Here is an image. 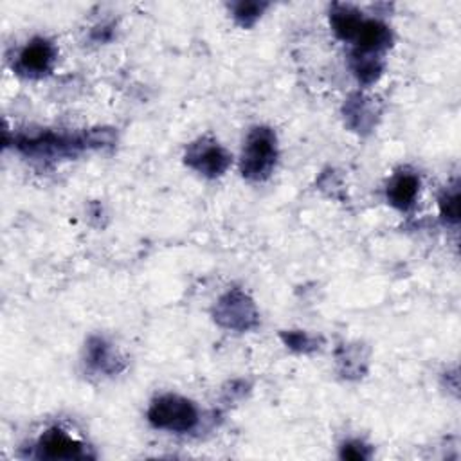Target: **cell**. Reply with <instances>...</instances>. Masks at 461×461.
<instances>
[{"instance_id": "cell-2", "label": "cell", "mask_w": 461, "mask_h": 461, "mask_svg": "<svg viewBox=\"0 0 461 461\" xmlns=\"http://www.w3.org/2000/svg\"><path fill=\"white\" fill-rule=\"evenodd\" d=\"M276 136L271 128H254L245 143L242 155V173L250 180H266L276 164Z\"/></svg>"}, {"instance_id": "cell-3", "label": "cell", "mask_w": 461, "mask_h": 461, "mask_svg": "<svg viewBox=\"0 0 461 461\" xmlns=\"http://www.w3.org/2000/svg\"><path fill=\"white\" fill-rule=\"evenodd\" d=\"M148 420L154 427L171 431V433H187L199 424V411L187 399L179 394H164L154 401L148 411Z\"/></svg>"}, {"instance_id": "cell-7", "label": "cell", "mask_w": 461, "mask_h": 461, "mask_svg": "<svg viewBox=\"0 0 461 461\" xmlns=\"http://www.w3.org/2000/svg\"><path fill=\"white\" fill-rule=\"evenodd\" d=\"M54 61V47L47 40L36 38L24 47L19 56L17 69L31 78L44 76L51 71V65Z\"/></svg>"}, {"instance_id": "cell-6", "label": "cell", "mask_w": 461, "mask_h": 461, "mask_svg": "<svg viewBox=\"0 0 461 461\" xmlns=\"http://www.w3.org/2000/svg\"><path fill=\"white\" fill-rule=\"evenodd\" d=\"M36 456L44 459H82L87 457L83 443L63 433L61 429H49L36 445Z\"/></svg>"}, {"instance_id": "cell-12", "label": "cell", "mask_w": 461, "mask_h": 461, "mask_svg": "<svg viewBox=\"0 0 461 461\" xmlns=\"http://www.w3.org/2000/svg\"><path fill=\"white\" fill-rule=\"evenodd\" d=\"M352 58H354L352 60V69L362 83H373L380 76L382 61H380L378 54H366V52L355 51Z\"/></svg>"}, {"instance_id": "cell-16", "label": "cell", "mask_w": 461, "mask_h": 461, "mask_svg": "<svg viewBox=\"0 0 461 461\" xmlns=\"http://www.w3.org/2000/svg\"><path fill=\"white\" fill-rule=\"evenodd\" d=\"M283 339H285V343L290 346V348H294V350H301V352H306L308 348H315L314 345V341L306 336V334H303V332H292V334H285L283 336Z\"/></svg>"}, {"instance_id": "cell-1", "label": "cell", "mask_w": 461, "mask_h": 461, "mask_svg": "<svg viewBox=\"0 0 461 461\" xmlns=\"http://www.w3.org/2000/svg\"><path fill=\"white\" fill-rule=\"evenodd\" d=\"M112 143L110 130L89 131V134H54V131H42L35 138H19L17 147L20 152L31 157H65L75 155L89 147H103Z\"/></svg>"}, {"instance_id": "cell-13", "label": "cell", "mask_w": 461, "mask_h": 461, "mask_svg": "<svg viewBox=\"0 0 461 461\" xmlns=\"http://www.w3.org/2000/svg\"><path fill=\"white\" fill-rule=\"evenodd\" d=\"M267 8H269L267 3H238L233 6V13L240 26L250 28Z\"/></svg>"}, {"instance_id": "cell-14", "label": "cell", "mask_w": 461, "mask_h": 461, "mask_svg": "<svg viewBox=\"0 0 461 461\" xmlns=\"http://www.w3.org/2000/svg\"><path fill=\"white\" fill-rule=\"evenodd\" d=\"M440 211L445 220L457 224V220H459V191H457V187L443 193V196L440 199Z\"/></svg>"}, {"instance_id": "cell-8", "label": "cell", "mask_w": 461, "mask_h": 461, "mask_svg": "<svg viewBox=\"0 0 461 461\" xmlns=\"http://www.w3.org/2000/svg\"><path fill=\"white\" fill-rule=\"evenodd\" d=\"M354 42L357 45V52L380 54L391 45V31L378 20L362 19Z\"/></svg>"}, {"instance_id": "cell-9", "label": "cell", "mask_w": 461, "mask_h": 461, "mask_svg": "<svg viewBox=\"0 0 461 461\" xmlns=\"http://www.w3.org/2000/svg\"><path fill=\"white\" fill-rule=\"evenodd\" d=\"M420 189V179L415 173H401L394 177L387 186V201L393 208L408 211Z\"/></svg>"}, {"instance_id": "cell-4", "label": "cell", "mask_w": 461, "mask_h": 461, "mask_svg": "<svg viewBox=\"0 0 461 461\" xmlns=\"http://www.w3.org/2000/svg\"><path fill=\"white\" fill-rule=\"evenodd\" d=\"M186 164L206 177H220L231 164V155L211 139L193 143L186 152Z\"/></svg>"}, {"instance_id": "cell-5", "label": "cell", "mask_w": 461, "mask_h": 461, "mask_svg": "<svg viewBox=\"0 0 461 461\" xmlns=\"http://www.w3.org/2000/svg\"><path fill=\"white\" fill-rule=\"evenodd\" d=\"M217 321L233 330H249L256 324V310L252 301L240 290H233L217 305Z\"/></svg>"}, {"instance_id": "cell-15", "label": "cell", "mask_w": 461, "mask_h": 461, "mask_svg": "<svg viewBox=\"0 0 461 461\" xmlns=\"http://www.w3.org/2000/svg\"><path fill=\"white\" fill-rule=\"evenodd\" d=\"M341 457L361 461V459H368L370 457V450L361 441H348L341 449Z\"/></svg>"}, {"instance_id": "cell-10", "label": "cell", "mask_w": 461, "mask_h": 461, "mask_svg": "<svg viewBox=\"0 0 461 461\" xmlns=\"http://www.w3.org/2000/svg\"><path fill=\"white\" fill-rule=\"evenodd\" d=\"M330 22H332V29L334 33L345 40V42H354L359 26L362 22V17L357 10L350 8V6H343V4H336L332 8L330 13Z\"/></svg>"}, {"instance_id": "cell-11", "label": "cell", "mask_w": 461, "mask_h": 461, "mask_svg": "<svg viewBox=\"0 0 461 461\" xmlns=\"http://www.w3.org/2000/svg\"><path fill=\"white\" fill-rule=\"evenodd\" d=\"M89 362L103 373H117L123 370V364L114 354L112 346L99 338L91 339L89 343Z\"/></svg>"}]
</instances>
